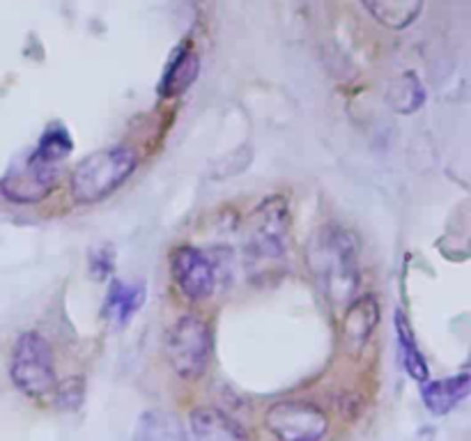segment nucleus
<instances>
[{
    "instance_id": "obj_18",
    "label": "nucleus",
    "mask_w": 471,
    "mask_h": 441,
    "mask_svg": "<svg viewBox=\"0 0 471 441\" xmlns=\"http://www.w3.org/2000/svg\"><path fill=\"white\" fill-rule=\"evenodd\" d=\"M71 136L67 134V129H61V127H55V129H49L39 141L37 150H35L33 157H37L39 161H45V164H58L61 159H65L67 154L71 152Z\"/></svg>"
},
{
    "instance_id": "obj_12",
    "label": "nucleus",
    "mask_w": 471,
    "mask_h": 441,
    "mask_svg": "<svg viewBox=\"0 0 471 441\" xmlns=\"http://www.w3.org/2000/svg\"><path fill=\"white\" fill-rule=\"evenodd\" d=\"M198 67H200V61H198L196 51L189 44H182L173 55V61L166 67L164 78L159 83V93L164 97H177L184 90H189L198 77Z\"/></svg>"
},
{
    "instance_id": "obj_6",
    "label": "nucleus",
    "mask_w": 471,
    "mask_h": 441,
    "mask_svg": "<svg viewBox=\"0 0 471 441\" xmlns=\"http://www.w3.org/2000/svg\"><path fill=\"white\" fill-rule=\"evenodd\" d=\"M264 428L276 441H322L329 432V416L306 400H280L267 409Z\"/></svg>"
},
{
    "instance_id": "obj_16",
    "label": "nucleus",
    "mask_w": 471,
    "mask_h": 441,
    "mask_svg": "<svg viewBox=\"0 0 471 441\" xmlns=\"http://www.w3.org/2000/svg\"><path fill=\"white\" fill-rule=\"evenodd\" d=\"M136 441H187V432L177 416L164 409H152L138 421Z\"/></svg>"
},
{
    "instance_id": "obj_17",
    "label": "nucleus",
    "mask_w": 471,
    "mask_h": 441,
    "mask_svg": "<svg viewBox=\"0 0 471 441\" xmlns=\"http://www.w3.org/2000/svg\"><path fill=\"white\" fill-rule=\"evenodd\" d=\"M389 106L401 115L417 113L426 102V87L418 81V77L414 71H405L398 81H394V86L386 93Z\"/></svg>"
},
{
    "instance_id": "obj_15",
    "label": "nucleus",
    "mask_w": 471,
    "mask_h": 441,
    "mask_svg": "<svg viewBox=\"0 0 471 441\" xmlns=\"http://www.w3.org/2000/svg\"><path fill=\"white\" fill-rule=\"evenodd\" d=\"M394 322H395V338H398V347H401L402 365H405L407 375H410L414 381H418V384H423V381H427L430 371H427L426 359H423L421 349H418V343L417 338H414V331H411L410 320H407L402 311H395Z\"/></svg>"
},
{
    "instance_id": "obj_14",
    "label": "nucleus",
    "mask_w": 471,
    "mask_h": 441,
    "mask_svg": "<svg viewBox=\"0 0 471 441\" xmlns=\"http://www.w3.org/2000/svg\"><path fill=\"white\" fill-rule=\"evenodd\" d=\"M142 304H145V285L113 281L106 294L104 315L116 324H126Z\"/></svg>"
},
{
    "instance_id": "obj_4",
    "label": "nucleus",
    "mask_w": 471,
    "mask_h": 441,
    "mask_svg": "<svg viewBox=\"0 0 471 441\" xmlns=\"http://www.w3.org/2000/svg\"><path fill=\"white\" fill-rule=\"evenodd\" d=\"M10 377L28 398H46L58 387L55 377L53 349L45 336L37 331H26L19 336L12 352Z\"/></svg>"
},
{
    "instance_id": "obj_7",
    "label": "nucleus",
    "mask_w": 471,
    "mask_h": 441,
    "mask_svg": "<svg viewBox=\"0 0 471 441\" xmlns=\"http://www.w3.org/2000/svg\"><path fill=\"white\" fill-rule=\"evenodd\" d=\"M170 274L182 294L191 301L207 299L216 285L212 260L196 246H180L170 253Z\"/></svg>"
},
{
    "instance_id": "obj_5",
    "label": "nucleus",
    "mask_w": 471,
    "mask_h": 441,
    "mask_svg": "<svg viewBox=\"0 0 471 441\" xmlns=\"http://www.w3.org/2000/svg\"><path fill=\"white\" fill-rule=\"evenodd\" d=\"M290 234V205L283 196H269L253 209L247 225V253L258 262L279 260Z\"/></svg>"
},
{
    "instance_id": "obj_1",
    "label": "nucleus",
    "mask_w": 471,
    "mask_h": 441,
    "mask_svg": "<svg viewBox=\"0 0 471 441\" xmlns=\"http://www.w3.org/2000/svg\"><path fill=\"white\" fill-rule=\"evenodd\" d=\"M306 265L331 306H347L359 290V249L347 230L324 225L306 246Z\"/></svg>"
},
{
    "instance_id": "obj_3",
    "label": "nucleus",
    "mask_w": 471,
    "mask_h": 441,
    "mask_svg": "<svg viewBox=\"0 0 471 441\" xmlns=\"http://www.w3.org/2000/svg\"><path fill=\"white\" fill-rule=\"evenodd\" d=\"M212 331L198 315H184L166 333V359L177 377L198 381L207 372L212 359Z\"/></svg>"
},
{
    "instance_id": "obj_10",
    "label": "nucleus",
    "mask_w": 471,
    "mask_h": 441,
    "mask_svg": "<svg viewBox=\"0 0 471 441\" xmlns=\"http://www.w3.org/2000/svg\"><path fill=\"white\" fill-rule=\"evenodd\" d=\"M193 441H251L235 419L216 407H198L189 416Z\"/></svg>"
},
{
    "instance_id": "obj_13",
    "label": "nucleus",
    "mask_w": 471,
    "mask_h": 441,
    "mask_svg": "<svg viewBox=\"0 0 471 441\" xmlns=\"http://www.w3.org/2000/svg\"><path fill=\"white\" fill-rule=\"evenodd\" d=\"M370 17L391 30H402L411 26L421 14L423 0H361Z\"/></svg>"
},
{
    "instance_id": "obj_9",
    "label": "nucleus",
    "mask_w": 471,
    "mask_h": 441,
    "mask_svg": "<svg viewBox=\"0 0 471 441\" xmlns=\"http://www.w3.org/2000/svg\"><path fill=\"white\" fill-rule=\"evenodd\" d=\"M379 322V301L375 294H356L354 299L345 306L343 313V327L340 338L350 355H361L368 340L378 329Z\"/></svg>"
},
{
    "instance_id": "obj_19",
    "label": "nucleus",
    "mask_w": 471,
    "mask_h": 441,
    "mask_svg": "<svg viewBox=\"0 0 471 441\" xmlns=\"http://www.w3.org/2000/svg\"><path fill=\"white\" fill-rule=\"evenodd\" d=\"M110 272H113V251H110V246H102L90 256V274H93V278L102 281Z\"/></svg>"
},
{
    "instance_id": "obj_8",
    "label": "nucleus",
    "mask_w": 471,
    "mask_h": 441,
    "mask_svg": "<svg viewBox=\"0 0 471 441\" xmlns=\"http://www.w3.org/2000/svg\"><path fill=\"white\" fill-rule=\"evenodd\" d=\"M55 182V166L39 161L37 157H30L26 166L12 170L3 180V191L10 200L19 205H33L42 198L49 196L51 186Z\"/></svg>"
},
{
    "instance_id": "obj_20",
    "label": "nucleus",
    "mask_w": 471,
    "mask_h": 441,
    "mask_svg": "<svg viewBox=\"0 0 471 441\" xmlns=\"http://www.w3.org/2000/svg\"><path fill=\"white\" fill-rule=\"evenodd\" d=\"M55 393H58V404H65V407H78L83 400L81 380L65 381L62 387H55Z\"/></svg>"
},
{
    "instance_id": "obj_11",
    "label": "nucleus",
    "mask_w": 471,
    "mask_h": 441,
    "mask_svg": "<svg viewBox=\"0 0 471 441\" xmlns=\"http://www.w3.org/2000/svg\"><path fill=\"white\" fill-rule=\"evenodd\" d=\"M471 391L469 372H460L455 377H444V380L423 381L421 398L426 403L427 412L434 416H444L453 412Z\"/></svg>"
},
{
    "instance_id": "obj_2",
    "label": "nucleus",
    "mask_w": 471,
    "mask_h": 441,
    "mask_svg": "<svg viewBox=\"0 0 471 441\" xmlns=\"http://www.w3.org/2000/svg\"><path fill=\"white\" fill-rule=\"evenodd\" d=\"M136 152L126 145L104 147L93 152L74 168L69 191L78 205H94L120 189L136 170Z\"/></svg>"
}]
</instances>
